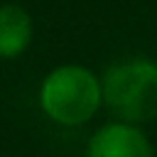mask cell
<instances>
[{
	"label": "cell",
	"instance_id": "cell-4",
	"mask_svg": "<svg viewBox=\"0 0 157 157\" xmlns=\"http://www.w3.org/2000/svg\"><path fill=\"white\" fill-rule=\"evenodd\" d=\"M32 39V20L17 5L0 7V56H17Z\"/></svg>",
	"mask_w": 157,
	"mask_h": 157
},
{
	"label": "cell",
	"instance_id": "cell-1",
	"mask_svg": "<svg viewBox=\"0 0 157 157\" xmlns=\"http://www.w3.org/2000/svg\"><path fill=\"white\" fill-rule=\"evenodd\" d=\"M39 103L54 123L81 125L101 105V83L83 66H59L44 78Z\"/></svg>",
	"mask_w": 157,
	"mask_h": 157
},
{
	"label": "cell",
	"instance_id": "cell-3",
	"mask_svg": "<svg viewBox=\"0 0 157 157\" xmlns=\"http://www.w3.org/2000/svg\"><path fill=\"white\" fill-rule=\"evenodd\" d=\"M88 157H152V147L137 128L110 123L91 137Z\"/></svg>",
	"mask_w": 157,
	"mask_h": 157
},
{
	"label": "cell",
	"instance_id": "cell-2",
	"mask_svg": "<svg viewBox=\"0 0 157 157\" xmlns=\"http://www.w3.org/2000/svg\"><path fill=\"white\" fill-rule=\"evenodd\" d=\"M101 98L125 120L142 123L157 118V64L125 61L108 69Z\"/></svg>",
	"mask_w": 157,
	"mask_h": 157
}]
</instances>
